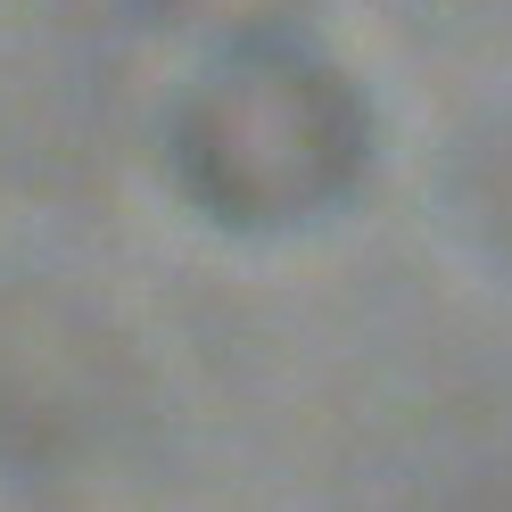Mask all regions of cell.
<instances>
[{"instance_id":"cell-1","label":"cell","mask_w":512,"mask_h":512,"mask_svg":"<svg viewBox=\"0 0 512 512\" xmlns=\"http://www.w3.org/2000/svg\"><path fill=\"white\" fill-rule=\"evenodd\" d=\"M364 149L356 100L290 50H240L207 75L182 124V166L207 207L240 223H281L323 207Z\"/></svg>"}]
</instances>
